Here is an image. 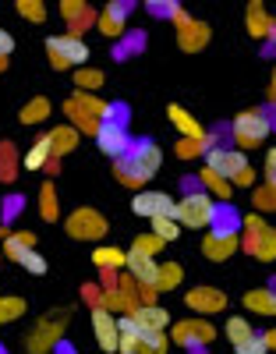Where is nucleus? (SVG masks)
Segmentation results:
<instances>
[{
	"label": "nucleus",
	"mask_w": 276,
	"mask_h": 354,
	"mask_svg": "<svg viewBox=\"0 0 276 354\" xmlns=\"http://www.w3.org/2000/svg\"><path fill=\"white\" fill-rule=\"evenodd\" d=\"M8 234H11V230H8V227H0V241H4V238H8Z\"/></svg>",
	"instance_id": "5fc2aeb1"
},
{
	"label": "nucleus",
	"mask_w": 276,
	"mask_h": 354,
	"mask_svg": "<svg viewBox=\"0 0 276 354\" xmlns=\"http://www.w3.org/2000/svg\"><path fill=\"white\" fill-rule=\"evenodd\" d=\"M160 167H163V149L160 145L152 138H135L128 156L113 163V177L120 185H128L131 192H142L152 177L160 174Z\"/></svg>",
	"instance_id": "f257e3e1"
},
{
	"label": "nucleus",
	"mask_w": 276,
	"mask_h": 354,
	"mask_svg": "<svg viewBox=\"0 0 276 354\" xmlns=\"http://www.w3.org/2000/svg\"><path fill=\"white\" fill-rule=\"evenodd\" d=\"M174 28H177V46H181L184 53H202V50L209 46V39H212V28H209L205 21L192 18L184 8L174 15Z\"/></svg>",
	"instance_id": "9d476101"
},
{
	"label": "nucleus",
	"mask_w": 276,
	"mask_h": 354,
	"mask_svg": "<svg viewBox=\"0 0 276 354\" xmlns=\"http://www.w3.org/2000/svg\"><path fill=\"white\" fill-rule=\"evenodd\" d=\"M64 230H68V238H75V241H103L110 223H107V216L100 209H92V205H78V209L68 213Z\"/></svg>",
	"instance_id": "6e6552de"
},
{
	"label": "nucleus",
	"mask_w": 276,
	"mask_h": 354,
	"mask_svg": "<svg viewBox=\"0 0 276 354\" xmlns=\"http://www.w3.org/2000/svg\"><path fill=\"white\" fill-rule=\"evenodd\" d=\"M209 149H212V135L209 138H177V145H174L177 160H205Z\"/></svg>",
	"instance_id": "2f4dec72"
},
{
	"label": "nucleus",
	"mask_w": 276,
	"mask_h": 354,
	"mask_svg": "<svg viewBox=\"0 0 276 354\" xmlns=\"http://www.w3.org/2000/svg\"><path fill=\"white\" fill-rule=\"evenodd\" d=\"M131 213L135 216H145V220H156V216H174L177 213V198L160 192V188H142L135 192L131 198ZM177 220V216H174Z\"/></svg>",
	"instance_id": "9b49d317"
},
{
	"label": "nucleus",
	"mask_w": 276,
	"mask_h": 354,
	"mask_svg": "<svg viewBox=\"0 0 276 354\" xmlns=\"http://www.w3.org/2000/svg\"><path fill=\"white\" fill-rule=\"evenodd\" d=\"M60 15L68 21V32L82 39V32L89 25H96V11H92L85 0H60Z\"/></svg>",
	"instance_id": "f3484780"
},
{
	"label": "nucleus",
	"mask_w": 276,
	"mask_h": 354,
	"mask_svg": "<svg viewBox=\"0 0 276 354\" xmlns=\"http://www.w3.org/2000/svg\"><path fill=\"white\" fill-rule=\"evenodd\" d=\"M39 216L46 223H57L60 220V198H57V185L53 181H43L39 185Z\"/></svg>",
	"instance_id": "7c9ffc66"
},
{
	"label": "nucleus",
	"mask_w": 276,
	"mask_h": 354,
	"mask_svg": "<svg viewBox=\"0 0 276 354\" xmlns=\"http://www.w3.org/2000/svg\"><path fill=\"white\" fill-rule=\"evenodd\" d=\"M50 113H53V103H50L46 96H33V100L18 110V121H21L25 128H36V124L50 121Z\"/></svg>",
	"instance_id": "393cba45"
},
{
	"label": "nucleus",
	"mask_w": 276,
	"mask_h": 354,
	"mask_svg": "<svg viewBox=\"0 0 276 354\" xmlns=\"http://www.w3.org/2000/svg\"><path fill=\"white\" fill-rule=\"evenodd\" d=\"M21 270H28L33 277H43V273H46V259H43L39 252H33V255L25 259V266H21Z\"/></svg>",
	"instance_id": "a18cd8bd"
},
{
	"label": "nucleus",
	"mask_w": 276,
	"mask_h": 354,
	"mask_svg": "<svg viewBox=\"0 0 276 354\" xmlns=\"http://www.w3.org/2000/svg\"><path fill=\"white\" fill-rule=\"evenodd\" d=\"M46 53H50V64L57 71H71V68H85L89 64V46L85 39L64 32V36H50L46 39Z\"/></svg>",
	"instance_id": "0eeeda50"
},
{
	"label": "nucleus",
	"mask_w": 276,
	"mask_h": 354,
	"mask_svg": "<svg viewBox=\"0 0 276 354\" xmlns=\"http://www.w3.org/2000/svg\"><path fill=\"white\" fill-rule=\"evenodd\" d=\"M131 142H135V138H131L128 124H100V131H96V145H100V153H103V156H110L113 163L128 156Z\"/></svg>",
	"instance_id": "4468645a"
},
{
	"label": "nucleus",
	"mask_w": 276,
	"mask_h": 354,
	"mask_svg": "<svg viewBox=\"0 0 276 354\" xmlns=\"http://www.w3.org/2000/svg\"><path fill=\"white\" fill-rule=\"evenodd\" d=\"M273 135V117L266 110H241L234 121H230V138H234V149L248 153L266 145V138Z\"/></svg>",
	"instance_id": "39448f33"
},
{
	"label": "nucleus",
	"mask_w": 276,
	"mask_h": 354,
	"mask_svg": "<svg viewBox=\"0 0 276 354\" xmlns=\"http://www.w3.org/2000/svg\"><path fill=\"white\" fill-rule=\"evenodd\" d=\"M0 354H4V347H0Z\"/></svg>",
	"instance_id": "6e6d98bb"
},
{
	"label": "nucleus",
	"mask_w": 276,
	"mask_h": 354,
	"mask_svg": "<svg viewBox=\"0 0 276 354\" xmlns=\"http://www.w3.org/2000/svg\"><path fill=\"white\" fill-rule=\"evenodd\" d=\"M167 333H170V344L188 347V351H195V347H209L212 340H217V326H212V322H209L205 315L181 319V322H174V326H170Z\"/></svg>",
	"instance_id": "1a4fd4ad"
},
{
	"label": "nucleus",
	"mask_w": 276,
	"mask_h": 354,
	"mask_svg": "<svg viewBox=\"0 0 276 354\" xmlns=\"http://www.w3.org/2000/svg\"><path fill=\"white\" fill-rule=\"evenodd\" d=\"M177 223L184 230H212V223L220 220V202L212 198L209 192H184L177 198Z\"/></svg>",
	"instance_id": "7ed1b4c3"
},
{
	"label": "nucleus",
	"mask_w": 276,
	"mask_h": 354,
	"mask_svg": "<svg viewBox=\"0 0 276 354\" xmlns=\"http://www.w3.org/2000/svg\"><path fill=\"white\" fill-rule=\"evenodd\" d=\"M269 106L276 110V68H273V78H269Z\"/></svg>",
	"instance_id": "603ef678"
},
{
	"label": "nucleus",
	"mask_w": 276,
	"mask_h": 354,
	"mask_svg": "<svg viewBox=\"0 0 276 354\" xmlns=\"http://www.w3.org/2000/svg\"><path fill=\"white\" fill-rule=\"evenodd\" d=\"M0 245H4V255H8L11 262L25 266V259L36 252V234H33V230H11Z\"/></svg>",
	"instance_id": "412c9836"
},
{
	"label": "nucleus",
	"mask_w": 276,
	"mask_h": 354,
	"mask_svg": "<svg viewBox=\"0 0 276 354\" xmlns=\"http://www.w3.org/2000/svg\"><path fill=\"white\" fill-rule=\"evenodd\" d=\"M125 273H131L138 287H156L160 262L149 259V255H142V252H131V248H128V266H125Z\"/></svg>",
	"instance_id": "6ab92c4d"
},
{
	"label": "nucleus",
	"mask_w": 276,
	"mask_h": 354,
	"mask_svg": "<svg viewBox=\"0 0 276 354\" xmlns=\"http://www.w3.org/2000/svg\"><path fill=\"white\" fill-rule=\"evenodd\" d=\"M237 354H269V347H266V340H262V333H255L252 340H244L241 347H234Z\"/></svg>",
	"instance_id": "c03bdc74"
},
{
	"label": "nucleus",
	"mask_w": 276,
	"mask_h": 354,
	"mask_svg": "<svg viewBox=\"0 0 276 354\" xmlns=\"http://www.w3.org/2000/svg\"><path fill=\"white\" fill-rule=\"evenodd\" d=\"M92 337H96V347L103 354H117L120 351V326H117V315L107 312L103 305H92Z\"/></svg>",
	"instance_id": "f8f14e48"
},
{
	"label": "nucleus",
	"mask_w": 276,
	"mask_h": 354,
	"mask_svg": "<svg viewBox=\"0 0 276 354\" xmlns=\"http://www.w3.org/2000/svg\"><path fill=\"white\" fill-rule=\"evenodd\" d=\"M252 205H255V213H276V185H255Z\"/></svg>",
	"instance_id": "4c0bfd02"
},
{
	"label": "nucleus",
	"mask_w": 276,
	"mask_h": 354,
	"mask_svg": "<svg viewBox=\"0 0 276 354\" xmlns=\"http://www.w3.org/2000/svg\"><path fill=\"white\" fill-rule=\"evenodd\" d=\"M46 135H50V145H53V160H60V156H71V153L78 149V142H82V131H78V128H71V124L50 128Z\"/></svg>",
	"instance_id": "5701e85b"
},
{
	"label": "nucleus",
	"mask_w": 276,
	"mask_h": 354,
	"mask_svg": "<svg viewBox=\"0 0 276 354\" xmlns=\"http://www.w3.org/2000/svg\"><path fill=\"white\" fill-rule=\"evenodd\" d=\"M64 113H68L71 128H78L82 135H92V138H96V131H100V121H96V117H92L85 106H78L75 100H68V103H64Z\"/></svg>",
	"instance_id": "c85d7f7f"
},
{
	"label": "nucleus",
	"mask_w": 276,
	"mask_h": 354,
	"mask_svg": "<svg viewBox=\"0 0 276 354\" xmlns=\"http://www.w3.org/2000/svg\"><path fill=\"white\" fill-rule=\"evenodd\" d=\"M21 205H25V195H21V198H18V195H11V198L4 202V209H8V213H4V220L18 216V209H21Z\"/></svg>",
	"instance_id": "8fccbe9b"
},
{
	"label": "nucleus",
	"mask_w": 276,
	"mask_h": 354,
	"mask_svg": "<svg viewBox=\"0 0 276 354\" xmlns=\"http://www.w3.org/2000/svg\"><path fill=\"white\" fill-rule=\"evenodd\" d=\"M53 354H78V351H75V347H71V344H64V340H60V344H57V351H53Z\"/></svg>",
	"instance_id": "864d4df0"
},
{
	"label": "nucleus",
	"mask_w": 276,
	"mask_h": 354,
	"mask_svg": "<svg viewBox=\"0 0 276 354\" xmlns=\"http://www.w3.org/2000/svg\"><path fill=\"white\" fill-rule=\"evenodd\" d=\"M227 213H230V209L223 205L220 220L212 223V230H205V238H202V245H199L209 262H227V259L241 248V220H230Z\"/></svg>",
	"instance_id": "20e7f679"
},
{
	"label": "nucleus",
	"mask_w": 276,
	"mask_h": 354,
	"mask_svg": "<svg viewBox=\"0 0 276 354\" xmlns=\"http://www.w3.org/2000/svg\"><path fill=\"white\" fill-rule=\"evenodd\" d=\"M167 117H170V124L177 128L181 138H209V131L202 128V121H199L192 110H184L181 103H170L167 106Z\"/></svg>",
	"instance_id": "aec40b11"
},
{
	"label": "nucleus",
	"mask_w": 276,
	"mask_h": 354,
	"mask_svg": "<svg viewBox=\"0 0 276 354\" xmlns=\"http://www.w3.org/2000/svg\"><path fill=\"white\" fill-rule=\"evenodd\" d=\"M145 8L156 15V18H170V21H174V15L181 11V4H174V0H149Z\"/></svg>",
	"instance_id": "79ce46f5"
},
{
	"label": "nucleus",
	"mask_w": 276,
	"mask_h": 354,
	"mask_svg": "<svg viewBox=\"0 0 276 354\" xmlns=\"http://www.w3.org/2000/svg\"><path fill=\"white\" fill-rule=\"evenodd\" d=\"M255 333H259V330H255L244 315H230V319L223 322V337L230 340V347H241L244 340H252Z\"/></svg>",
	"instance_id": "c756f323"
},
{
	"label": "nucleus",
	"mask_w": 276,
	"mask_h": 354,
	"mask_svg": "<svg viewBox=\"0 0 276 354\" xmlns=\"http://www.w3.org/2000/svg\"><path fill=\"white\" fill-rule=\"evenodd\" d=\"M28 312L25 298H18V294H0V326H8V322L21 319Z\"/></svg>",
	"instance_id": "c9c22d12"
},
{
	"label": "nucleus",
	"mask_w": 276,
	"mask_h": 354,
	"mask_svg": "<svg viewBox=\"0 0 276 354\" xmlns=\"http://www.w3.org/2000/svg\"><path fill=\"white\" fill-rule=\"evenodd\" d=\"M135 319H138L142 330H160V333H167V330L174 326V319H170V312H167L163 305H142V308L135 312Z\"/></svg>",
	"instance_id": "a878e982"
},
{
	"label": "nucleus",
	"mask_w": 276,
	"mask_h": 354,
	"mask_svg": "<svg viewBox=\"0 0 276 354\" xmlns=\"http://www.w3.org/2000/svg\"><path fill=\"white\" fill-rule=\"evenodd\" d=\"M15 163H21V160H15V145L0 142V181H11L15 177Z\"/></svg>",
	"instance_id": "a19ab883"
},
{
	"label": "nucleus",
	"mask_w": 276,
	"mask_h": 354,
	"mask_svg": "<svg viewBox=\"0 0 276 354\" xmlns=\"http://www.w3.org/2000/svg\"><path fill=\"white\" fill-rule=\"evenodd\" d=\"M131 11H135V4H128V0H110V4L96 15V28L107 39H120L128 32V15Z\"/></svg>",
	"instance_id": "2eb2a0df"
},
{
	"label": "nucleus",
	"mask_w": 276,
	"mask_h": 354,
	"mask_svg": "<svg viewBox=\"0 0 276 354\" xmlns=\"http://www.w3.org/2000/svg\"><path fill=\"white\" fill-rule=\"evenodd\" d=\"M184 305H188L195 315H220L227 308V294L220 287H209V283H199L192 290H184Z\"/></svg>",
	"instance_id": "ddd939ff"
},
{
	"label": "nucleus",
	"mask_w": 276,
	"mask_h": 354,
	"mask_svg": "<svg viewBox=\"0 0 276 354\" xmlns=\"http://www.w3.org/2000/svg\"><path fill=\"white\" fill-rule=\"evenodd\" d=\"M53 163V145H50V135H39L33 145H28V153L21 156V167L25 170H43V167H50Z\"/></svg>",
	"instance_id": "b1692460"
},
{
	"label": "nucleus",
	"mask_w": 276,
	"mask_h": 354,
	"mask_svg": "<svg viewBox=\"0 0 276 354\" xmlns=\"http://www.w3.org/2000/svg\"><path fill=\"white\" fill-rule=\"evenodd\" d=\"M142 46H145V32H128V36H125V50H120L117 57H125V53H131V50L138 53Z\"/></svg>",
	"instance_id": "49530a36"
},
{
	"label": "nucleus",
	"mask_w": 276,
	"mask_h": 354,
	"mask_svg": "<svg viewBox=\"0 0 276 354\" xmlns=\"http://www.w3.org/2000/svg\"><path fill=\"white\" fill-rule=\"evenodd\" d=\"M167 351H170V333H160V330H142L138 333L135 354H167Z\"/></svg>",
	"instance_id": "72a5a7b5"
},
{
	"label": "nucleus",
	"mask_w": 276,
	"mask_h": 354,
	"mask_svg": "<svg viewBox=\"0 0 276 354\" xmlns=\"http://www.w3.org/2000/svg\"><path fill=\"white\" fill-rule=\"evenodd\" d=\"M244 25H248L252 39H276V18L266 11L262 0H252V4L244 8Z\"/></svg>",
	"instance_id": "dca6fc26"
},
{
	"label": "nucleus",
	"mask_w": 276,
	"mask_h": 354,
	"mask_svg": "<svg viewBox=\"0 0 276 354\" xmlns=\"http://www.w3.org/2000/svg\"><path fill=\"white\" fill-rule=\"evenodd\" d=\"M262 340H266V347H269V354H276V326H269V330H262Z\"/></svg>",
	"instance_id": "3c124183"
},
{
	"label": "nucleus",
	"mask_w": 276,
	"mask_h": 354,
	"mask_svg": "<svg viewBox=\"0 0 276 354\" xmlns=\"http://www.w3.org/2000/svg\"><path fill=\"white\" fill-rule=\"evenodd\" d=\"M266 185H276V149L266 153Z\"/></svg>",
	"instance_id": "09e8293b"
},
{
	"label": "nucleus",
	"mask_w": 276,
	"mask_h": 354,
	"mask_svg": "<svg viewBox=\"0 0 276 354\" xmlns=\"http://www.w3.org/2000/svg\"><path fill=\"white\" fill-rule=\"evenodd\" d=\"M181 283H184V266H181V262H174V259L160 262V277H156V290H160V294H167V290H177Z\"/></svg>",
	"instance_id": "473e14b6"
},
{
	"label": "nucleus",
	"mask_w": 276,
	"mask_h": 354,
	"mask_svg": "<svg viewBox=\"0 0 276 354\" xmlns=\"http://www.w3.org/2000/svg\"><path fill=\"white\" fill-rule=\"evenodd\" d=\"M269 223L262 220V213H248V216H241V234H259L266 230Z\"/></svg>",
	"instance_id": "37998d69"
},
{
	"label": "nucleus",
	"mask_w": 276,
	"mask_h": 354,
	"mask_svg": "<svg viewBox=\"0 0 276 354\" xmlns=\"http://www.w3.org/2000/svg\"><path fill=\"white\" fill-rule=\"evenodd\" d=\"M244 308L255 312V315H266V319H276V287H255L244 294Z\"/></svg>",
	"instance_id": "4be33fe9"
},
{
	"label": "nucleus",
	"mask_w": 276,
	"mask_h": 354,
	"mask_svg": "<svg viewBox=\"0 0 276 354\" xmlns=\"http://www.w3.org/2000/svg\"><path fill=\"white\" fill-rule=\"evenodd\" d=\"M199 181H202V192H209L217 202H230L234 198V185L230 181H223V177L217 174V170H209V167H202V174H199Z\"/></svg>",
	"instance_id": "bb28decb"
},
{
	"label": "nucleus",
	"mask_w": 276,
	"mask_h": 354,
	"mask_svg": "<svg viewBox=\"0 0 276 354\" xmlns=\"http://www.w3.org/2000/svg\"><path fill=\"white\" fill-rule=\"evenodd\" d=\"M64 326H68V312L39 319L36 326L25 333V354H53L57 344L64 340Z\"/></svg>",
	"instance_id": "423d86ee"
},
{
	"label": "nucleus",
	"mask_w": 276,
	"mask_h": 354,
	"mask_svg": "<svg viewBox=\"0 0 276 354\" xmlns=\"http://www.w3.org/2000/svg\"><path fill=\"white\" fill-rule=\"evenodd\" d=\"M92 262H96V270H110V273H125L128 266V252H120L113 245H100L92 252Z\"/></svg>",
	"instance_id": "cd10ccee"
},
{
	"label": "nucleus",
	"mask_w": 276,
	"mask_h": 354,
	"mask_svg": "<svg viewBox=\"0 0 276 354\" xmlns=\"http://www.w3.org/2000/svg\"><path fill=\"white\" fill-rule=\"evenodd\" d=\"M15 11H18V18L33 21V25L46 21V4H43V0H18V4H15Z\"/></svg>",
	"instance_id": "ea45409f"
},
{
	"label": "nucleus",
	"mask_w": 276,
	"mask_h": 354,
	"mask_svg": "<svg viewBox=\"0 0 276 354\" xmlns=\"http://www.w3.org/2000/svg\"><path fill=\"white\" fill-rule=\"evenodd\" d=\"M11 53H15V36L8 32V28H0V61H8Z\"/></svg>",
	"instance_id": "de8ad7c7"
},
{
	"label": "nucleus",
	"mask_w": 276,
	"mask_h": 354,
	"mask_svg": "<svg viewBox=\"0 0 276 354\" xmlns=\"http://www.w3.org/2000/svg\"><path fill=\"white\" fill-rule=\"evenodd\" d=\"M71 75H75V88H78V93H96V88L107 82V75H103L100 68H92V64H85V68H75Z\"/></svg>",
	"instance_id": "f704fd0d"
},
{
	"label": "nucleus",
	"mask_w": 276,
	"mask_h": 354,
	"mask_svg": "<svg viewBox=\"0 0 276 354\" xmlns=\"http://www.w3.org/2000/svg\"><path fill=\"white\" fill-rule=\"evenodd\" d=\"M202 167L217 170L223 181H230L234 188H255V167L248 163V153L241 149H223V145H212L205 153Z\"/></svg>",
	"instance_id": "f03ea898"
},
{
	"label": "nucleus",
	"mask_w": 276,
	"mask_h": 354,
	"mask_svg": "<svg viewBox=\"0 0 276 354\" xmlns=\"http://www.w3.org/2000/svg\"><path fill=\"white\" fill-rule=\"evenodd\" d=\"M163 245H167V241H160L152 230H145V234H135L131 252H142V255H149V259H156V255L163 252Z\"/></svg>",
	"instance_id": "58836bf2"
},
{
	"label": "nucleus",
	"mask_w": 276,
	"mask_h": 354,
	"mask_svg": "<svg viewBox=\"0 0 276 354\" xmlns=\"http://www.w3.org/2000/svg\"><path fill=\"white\" fill-rule=\"evenodd\" d=\"M149 230L156 234L160 241H167V245H170V241H177V238H181V230H184V227H181L174 216H156V220H149Z\"/></svg>",
	"instance_id": "e433bc0d"
},
{
	"label": "nucleus",
	"mask_w": 276,
	"mask_h": 354,
	"mask_svg": "<svg viewBox=\"0 0 276 354\" xmlns=\"http://www.w3.org/2000/svg\"><path fill=\"white\" fill-rule=\"evenodd\" d=\"M241 248L252 252L259 262H276V227H266L259 234H241Z\"/></svg>",
	"instance_id": "a211bd4d"
}]
</instances>
